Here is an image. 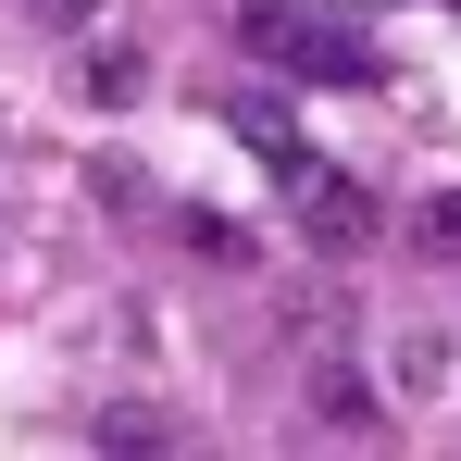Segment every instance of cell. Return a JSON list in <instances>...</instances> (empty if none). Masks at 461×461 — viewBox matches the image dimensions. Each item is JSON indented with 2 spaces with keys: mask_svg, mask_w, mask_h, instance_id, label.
Returning a JSON list of instances; mask_svg holds the SVG:
<instances>
[{
  "mask_svg": "<svg viewBox=\"0 0 461 461\" xmlns=\"http://www.w3.org/2000/svg\"><path fill=\"white\" fill-rule=\"evenodd\" d=\"M87 449H175V411H150V399H100V411H87Z\"/></svg>",
  "mask_w": 461,
  "mask_h": 461,
  "instance_id": "5b68a950",
  "label": "cell"
},
{
  "mask_svg": "<svg viewBox=\"0 0 461 461\" xmlns=\"http://www.w3.org/2000/svg\"><path fill=\"white\" fill-rule=\"evenodd\" d=\"M287 212H300V237H312V249H337V262H349V249L375 237V200H362V187H349L337 162L312 175V187H300V200H287Z\"/></svg>",
  "mask_w": 461,
  "mask_h": 461,
  "instance_id": "3957f363",
  "label": "cell"
},
{
  "mask_svg": "<svg viewBox=\"0 0 461 461\" xmlns=\"http://www.w3.org/2000/svg\"><path fill=\"white\" fill-rule=\"evenodd\" d=\"M411 237H424V249H461V187H437V200L411 212Z\"/></svg>",
  "mask_w": 461,
  "mask_h": 461,
  "instance_id": "9c48e42d",
  "label": "cell"
},
{
  "mask_svg": "<svg viewBox=\"0 0 461 461\" xmlns=\"http://www.w3.org/2000/svg\"><path fill=\"white\" fill-rule=\"evenodd\" d=\"M25 13H38V25H63V38H87V25H100V0H25Z\"/></svg>",
  "mask_w": 461,
  "mask_h": 461,
  "instance_id": "30bf717a",
  "label": "cell"
},
{
  "mask_svg": "<svg viewBox=\"0 0 461 461\" xmlns=\"http://www.w3.org/2000/svg\"><path fill=\"white\" fill-rule=\"evenodd\" d=\"M312 411H324V424H375V386L349 375V362H324V375H312Z\"/></svg>",
  "mask_w": 461,
  "mask_h": 461,
  "instance_id": "8992f818",
  "label": "cell"
},
{
  "mask_svg": "<svg viewBox=\"0 0 461 461\" xmlns=\"http://www.w3.org/2000/svg\"><path fill=\"white\" fill-rule=\"evenodd\" d=\"M175 237H187V249H212V262H249V225H237V212H200V200L175 212Z\"/></svg>",
  "mask_w": 461,
  "mask_h": 461,
  "instance_id": "52a82bcc",
  "label": "cell"
},
{
  "mask_svg": "<svg viewBox=\"0 0 461 461\" xmlns=\"http://www.w3.org/2000/svg\"><path fill=\"white\" fill-rule=\"evenodd\" d=\"M76 100H100V113H125V100H150V50H76Z\"/></svg>",
  "mask_w": 461,
  "mask_h": 461,
  "instance_id": "277c9868",
  "label": "cell"
},
{
  "mask_svg": "<svg viewBox=\"0 0 461 461\" xmlns=\"http://www.w3.org/2000/svg\"><path fill=\"white\" fill-rule=\"evenodd\" d=\"M399 386L437 399V386H449V349H437V337H399Z\"/></svg>",
  "mask_w": 461,
  "mask_h": 461,
  "instance_id": "ba28073f",
  "label": "cell"
},
{
  "mask_svg": "<svg viewBox=\"0 0 461 461\" xmlns=\"http://www.w3.org/2000/svg\"><path fill=\"white\" fill-rule=\"evenodd\" d=\"M249 38L312 87H375V38L337 25V13H300V0H249Z\"/></svg>",
  "mask_w": 461,
  "mask_h": 461,
  "instance_id": "6da1fadb",
  "label": "cell"
},
{
  "mask_svg": "<svg viewBox=\"0 0 461 461\" xmlns=\"http://www.w3.org/2000/svg\"><path fill=\"white\" fill-rule=\"evenodd\" d=\"M225 125H237V138H249V150H262V175H275L287 200H300L312 175H324V150H312V138H300V125H287V113H275V100H262V87H237V100H225Z\"/></svg>",
  "mask_w": 461,
  "mask_h": 461,
  "instance_id": "7a4b0ae2",
  "label": "cell"
}]
</instances>
